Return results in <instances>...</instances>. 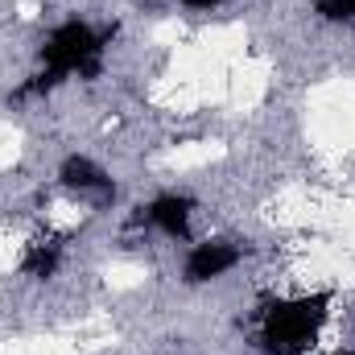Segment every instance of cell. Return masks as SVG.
Masks as SVG:
<instances>
[{"mask_svg": "<svg viewBox=\"0 0 355 355\" xmlns=\"http://www.w3.org/2000/svg\"><path fill=\"white\" fill-rule=\"evenodd\" d=\"M331 289H314V293H297V297H277L261 310L257 322V339L265 355H306L318 339L322 327L331 318Z\"/></svg>", "mask_w": 355, "mask_h": 355, "instance_id": "2", "label": "cell"}, {"mask_svg": "<svg viewBox=\"0 0 355 355\" xmlns=\"http://www.w3.org/2000/svg\"><path fill=\"white\" fill-rule=\"evenodd\" d=\"M244 261V252L227 240H198L190 244L186 261H182V281L186 285H211L219 277H227L232 268Z\"/></svg>", "mask_w": 355, "mask_h": 355, "instance_id": "3", "label": "cell"}, {"mask_svg": "<svg viewBox=\"0 0 355 355\" xmlns=\"http://www.w3.org/2000/svg\"><path fill=\"white\" fill-rule=\"evenodd\" d=\"M141 219L149 223V227H157L166 240H182V244H190V223H194V198L190 194H178V190H166V194H157L149 207H141Z\"/></svg>", "mask_w": 355, "mask_h": 355, "instance_id": "4", "label": "cell"}, {"mask_svg": "<svg viewBox=\"0 0 355 355\" xmlns=\"http://www.w3.org/2000/svg\"><path fill=\"white\" fill-rule=\"evenodd\" d=\"M58 178H62V186L75 190V194H107V190H112L107 170H103L99 162H91L87 153H71V157L62 162Z\"/></svg>", "mask_w": 355, "mask_h": 355, "instance_id": "5", "label": "cell"}, {"mask_svg": "<svg viewBox=\"0 0 355 355\" xmlns=\"http://www.w3.org/2000/svg\"><path fill=\"white\" fill-rule=\"evenodd\" d=\"M103 46H107V33H99L83 17L54 25L37 50L42 71L33 75V83L21 87V95H46V91L62 87L67 79H95L103 71Z\"/></svg>", "mask_w": 355, "mask_h": 355, "instance_id": "1", "label": "cell"}, {"mask_svg": "<svg viewBox=\"0 0 355 355\" xmlns=\"http://www.w3.org/2000/svg\"><path fill=\"white\" fill-rule=\"evenodd\" d=\"M58 257H62V248L58 244H33L29 248V257H25V277H54V268H58Z\"/></svg>", "mask_w": 355, "mask_h": 355, "instance_id": "6", "label": "cell"}, {"mask_svg": "<svg viewBox=\"0 0 355 355\" xmlns=\"http://www.w3.org/2000/svg\"><path fill=\"white\" fill-rule=\"evenodd\" d=\"M186 8H194V12H211V8H219L223 0H182Z\"/></svg>", "mask_w": 355, "mask_h": 355, "instance_id": "8", "label": "cell"}, {"mask_svg": "<svg viewBox=\"0 0 355 355\" xmlns=\"http://www.w3.org/2000/svg\"><path fill=\"white\" fill-rule=\"evenodd\" d=\"M318 12L335 25H355V0H318Z\"/></svg>", "mask_w": 355, "mask_h": 355, "instance_id": "7", "label": "cell"}]
</instances>
